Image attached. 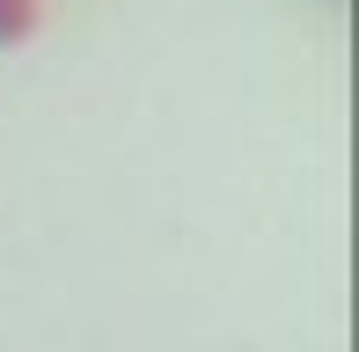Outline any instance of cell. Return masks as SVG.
<instances>
[{
	"mask_svg": "<svg viewBox=\"0 0 359 352\" xmlns=\"http://www.w3.org/2000/svg\"><path fill=\"white\" fill-rule=\"evenodd\" d=\"M37 8L44 0H0V44H22L37 29Z\"/></svg>",
	"mask_w": 359,
	"mask_h": 352,
	"instance_id": "obj_1",
	"label": "cell"
}]
</instances>
